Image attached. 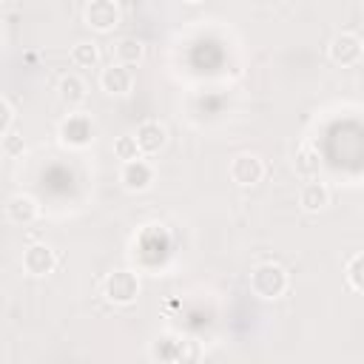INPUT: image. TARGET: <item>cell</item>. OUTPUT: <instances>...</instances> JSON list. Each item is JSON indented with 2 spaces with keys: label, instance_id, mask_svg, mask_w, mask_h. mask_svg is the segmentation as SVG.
I'll return each mask as SVG.
<instances>
[{
  "label": "cell",
  "instance_id": "6da1fadb",
  "mask_svg": "<svg viewBox=\"0 0 364 364\" xmlns=\"http://www.w3.org/2000/svg\"><path fill=\"white\" fill-rule=\"evenodd\" d=\"M287 284H290L287 270L282 264H276V262H262V264H256L250 270V290L259 299H267V301L282 299L287 293Z\"/></svg>",
  "mask_w": 364,
  "mask_h": 364
},
{
  "label": "cell",
  "instance_id": "7a4b0ae2",
  "mask_svg": "<svg viewBox=\"0 0 364 364\" xmlns=\"http://www.w3.org/2000/svg\"><path fill=\"white\" fill-rule=\"evenodd\" d=\"M102 296L119 307L134 304L139 296V276L134 270H111L102 282Z\"/></svg>",
  "mask_w": 364,
  "mask_h": 364
},
{
  "label": "cell",
  "instance_id": "3957f363",
  "mask_svg": "<svg viewBox=\"0 0 364 364\" xmlns=\"http://www.w3.org/2000/svg\"><path fill=\"white\" fill-rule=\"evenodd\" d=\"M57 134H60V142L63 145H68V148H85L94 139V122H91L88 114H80L77 111V114H68L60 122Z\"/></svg>",
  "mask_w": 364,
  "mask_h": 364
},
{
  "label": "cell",
  "instance_id": "277c9868",
  "mask_svg": "<svg viewBox=\"0 0 364 364\" xmlns=\"http://www.w3.org/2000/svg\"><path fill=\"white\" fill-rule=\"evenodd\" d=\"M119 6L114 0H88L85 3V11H82V20L88 28L100 31V34H108L119 26Z\"/></svg>",
  "mask_w": 364,
  "mask_h": 364
},
{
  "label": "cell",
  "instance_id": "5b68a950",
  "mask_svg": "<svg viewBox=\"0 0 364 364\" xmlns=\"http://www.w3.org/2000/svg\"><path fill=\"white\" fill-rule=\"evenodd\" d=\"M327 54H330V60H333L336 65H355V63L364 57V43H361L358 34L341 31V34H336V37L330 40Z\"/></svg>",
  "mask_w": 364,
  "mask_h": 364
},
{
  "label": "cell",
  "instance_id": "8992f818",
  "mask_svg": "<svg viewBox=\"0 0 364 364\" xmlns=\"http://www.w3.org/2000/svg\"><path fill=\"white\" fill-rule=\"evenodd\" d=\"M228 173H230V179H233L236 185L253 188V185H259L262 176H264V162H262L256 154H236V156L230 159Z\"/></svg>",
  "mask_w": 364,
  "mask_h": 364
},
{
  "label": "cell",
  "instance_id": "52a82bcc",
  "mask_svg": "<svg viewBox=\"0 0 364 364\" xmlns=\"http://www.w3.org/2000/svg\"><path fill=\"white\" fill-rule=\"evenodd\" d=\"M100 88L108 97H128L134 88V71L125 63H111L108 68H102L100 74Z\"/></svg>",
  "mask_w": 364,
  "mask_h": 364
},
{
  "label": "cell",
  "instance_id": "ba28073f",
  "mask_svg": "<svg viewBox=\"0 0 364 364\" xmlns=\"http://www.w3.org/2000/svg\"><path fill=\"white\" fill-rule=\"evenodd\" d=\"M119 182L125 191L131 193H142L151 188L154 182V165L148 159H131V162H122V171H119Z\"/></svg>",
  "mask_w": 364,
  "mask_h": 364
},
{
  "label": "cell",
  "instance_id": "9c48e42d",
  "mask_svg": "<svg viewBox=\"0 0 364 364\" xmlns=\"http://www.w3.org/2000/svg\"><path fill=\"white\" fill-rule=\"evenodd\" d=\"M54 267H57V253L51 245L37 242V245H28L23 250V270L28 276H48Z\"/></svg>",
  "mask_w": 364,
  "mask_h": 364
},
{
  "label": "cell",
  "instance_id": "30bf717a",
  "mask_svg": "<svg viewBox=\"0 0 364 364\" xmlns=\"http://www.w3.org/2000/svg\"><path fill=\"white\" fill-rule=\"evenodd\" d=\"M134 136H136V145H139L142 156H154V154H159V151L168 145V131H165V125H162V122H154V119L142 122Z\"/></svg>",
  "mask_w": 364,
  "mask_h": 364
},
{
  "label": "cell",
  "instance_id": "8fae6325",
  "mask_svg": "<svg viewBox=\"0 0 364 364\" xmlns=\"http://www.w3.org/2000/svg\"><path fill=\"white\" fill-rule=\"evenodd\" d=\"M37 213H40L37 199L28 196V193H14V196H9V202H6V219H9L11 225H31V222L37 219Z\"/></svg>",
  "mask_w": 364,
  "mask_h": 364
},
{
  "label": "cell",
  "instance_id": "7c38bea8",
  "mask_svg": "<svg viewBox=\"0 0 364 364\" xmlns=\"http://www.w3.org/2000/svg\"><path fill=\"white\" fill-rule=\"evenodd\" d=\"M299 205H301V210H307V213H321V210L330 205V188H327L324 182L307 179V185L299 191Z\"/></svg>",
  "mask_w": 364,
  "mask_h": 364
},
{
  "label": "cell",
  "instance_id": "4fadbf2b",
  "mask_svg": "<svg viewBox=\"0 0 364 364\" xmlns=\"http://www.w3.org/2000/svg\"><path fill=\"white\" fill-rule=\"evenodd\" d=\"M293 168H296V173L301 179H318V173H321V156H318V151L310 148V145H301L296 151V156H293Z\"/></svg>",
  "mask_w": 364,
  "mask_h": 364
},
{
  "label": "cell",
  "instance_id": "5bb4252c",
  "mask_svg": "<svg viewBox=\"0 0 364 364\" xmlns=\"http://www.w3.org/2000/svg\"><path fill=\"white\" fill-rule=\"evenodd\" d=\"M57 94L65 105H80L85 100V82L77 77V74H65L57 85Z\"/></svg>",
  "mask_w": 364,
  "mask_h": 364
},
{
  "label": "cell",
  "instance_id": "9a60e30c",
  "mask_svg": "<svg viewBox=\"0 0 364 364\" xmlns=\"http://www.w3.org/2000/svg\"><path fill=\"white\" fill-rule=\"evenodd\" d=\"M114 54H117V63L136 65V63L145 57V46H142L136 37H122V40L114 46Z\"/></svg>",
  "mask_w": 364,
  "mask_h": 364
},
{
  "label": "cell",
  "instance_id": "2e32d148",
  "mask_svg": "<svg viewBox=\"0 0 364 364\" xmlns=\"http://www.w3.org/2000/svg\"><path fill=\"white\" fill-rule=\"evenodd\" d=\"M71 63L80 65V68H94V65L100 63V48H97V43L80 40V43L71 48Z\"/></svg>",
  "mask_w": 364,
  "mask_h": 364
},
{
  "label": "cell",
  "instance_id": "e0dca14e",
  "mask_svg": "<svg viewBox=\"0 0 364 364\" xmlns=\"http://www.w3.org/2000/svg\"><path fill=\"white\" fill-rule=\"evenodd\" d=\"M182 347H185V341H176L171 336H162V338L154 341L151 355L159 358V361H176V358H182Z\"/></svg>",
  "mask_w": 364,
  "mask_h": 364
},
{
  "label": "cell",
  "instance_id": "ac0fdd59",
  "mask_svg": "<svg viewBox=\"0 0 364 364\" xmlns=\"http://www.w3.org/2000/svg\"><path fill=\"white\" fill-rule=\"evenodd\" d=\"M114 156L122 159V162L139 159L142 151H139V145H136V136H117V139H114Z\"/></svg>",
  "mask_w": 364,
  "mask_h": 364
},
{
  "label": "cell",
  "instance_id": "d6986e66",
  "mask_svg": "<svg viewBox=\"0 0 364 364\" xmlns=\"http://www.w3.org/2000/svg\"><path fill=\"white\" fill-rule=\"evenodd\" d=\"M347 282L355 293H364V253H355L347 262Z\"/></svg>",
  "mask_w": 364,
  "mask_h": 364
},
{
  "label": "cell",
  "instance_id": "ffe728a7",
  "mask_svg": "<svg viewBox=\"0 0 364 364\" xmlns=\"http://www.w3.org/2000/svg\"><path fill=\"white\" fill-rule=\"evenodd\" d=\"M11 125H14V108L9 102V97L0 100V136L11 134Z\"/></svg>",
  "mask_w": 364,
  "mask_h": 364
},
{
  "label": "cell",
  "instance_id": "44dd1931",
  "mask_svg": "<svg viewBox=\"0 0 364 364\" xmlns=\"http://www.w3.org/2000/svg\"><path fill=\"white\" fill-rule=\"evenodd\" d=\"M3 154H6L9 159L17 156V154H23V136H17L14 131L6 134V136H3Z\"/></svg>",
  "mask_w": 364,
  "mask_h": 364
},
{
  "label": "cell",
  "instance_id": "7402d4cb",
  "mask_svg": "<svg viewBox=\"0 0 364 364\" xmlns=\"http://www.w3.org/2000/svg\"><path fill=\"white\" fill-rule=\"evenodd\" d=\"M182 3H202V0H182Z\"/></svg>",
  "mask_w": 364,
  "mask_h": 364
}]
</instances>
